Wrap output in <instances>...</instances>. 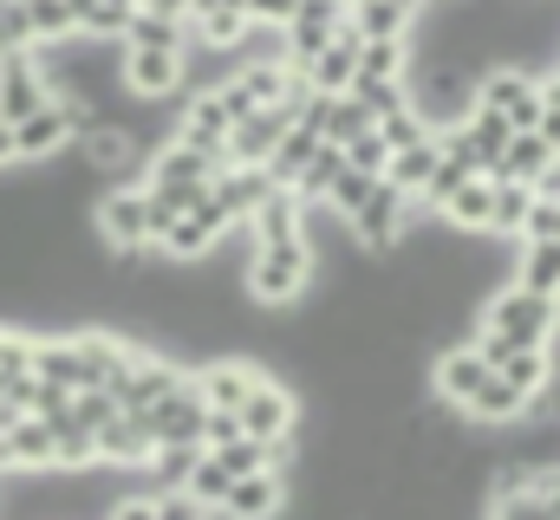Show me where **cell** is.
I'll return each mask as SVG.
<instances>
[{"label": "cell", "mask_w": 560, "mask_h": 520, "mask_svg": "<svg viewBox=\"0 0 560 520\" xmlns=\"http://www.w3.org/2000/svg\"><path fill=\"white\" fill-rule=\"evenodd\" d=\"M372 130H378V118H372L352 92L326 105V143H332V150H352V143H359V137H372Z\"/></svg>", "instance_id": "83f0119b"}, {"label": "cell", "mask_w": 560, "mask_h": 520, "mask_svg": "<svg viewBox=\"0 0 560 520\" xmlns=\"http://www.w3.org/2000/svg\"><path fill=\"white\" fill-rule=\"evenodd\" d=\"M346 163H352V169H365V176H385V169H392V143L372 130V137H359V143L346 150Z\"/></svg>", "instance_id": "8d00e7d4"}, {"label": "cell", "mask_w": 560, "mask_h": 520, "mask_svg": "<svg viewBox=\"0 0 560 520\" xmlns=\"http://www.w3.org/2000/svg\"><path fill=\"white\" fill-rule=\"evenodd\" d=\"M319 143H326L319 130L293 125V130H287V137H280V150H275V163H268V176H275L280 189H293V182H300V169H306V163L319 156Z\"/></svg>", "instance_id": "4316f807"}, {"label": "cell", "mask_w": 560, "mask_h": 520, "mask_svg": "<svg viewBox=\"0 0 560 520\" xmlns=\"http://www.w3.org/2000/svg\"><path fill=\"white\" fill-rule=\"evenodd\" d=\"M476 105L502 111V118H509V130H541V72L495 59V66L476 79Z\"/></svg>", "instance_id": "277c9868"}, {"label": "cell", "mask_w": 560, "mask_h": 520, "mask_svg": "<svg viewBox=\"0 0 560 520\" xmlns=\"http://www.w3.org/2000/svg\"><path fill=\"white\" fill-rule=\"evenodd\" d=\"M555 169H560L555 143H548L541 130H515V137H509V150H502V163L489 169V182H528V189H541Z\"/></svg>", "instance_id": "e0dca14e"}, {"label": "cell", "mask_w": 560, "mask_h": 520, "mask_svg": "<svg viewBox=\"0 0 560 520\" xmlns=\"http://www.w3.org/2000/svg\"><path fill=\"white\" fill-rule=\"evenodd\" d=\"M33 378L39 385H59V390H85V365H79V339L72 332H59V339H39L33 345Z\"/></svg>", "instance_id": "ffe728a7"}, {"label": "cell", "mask_w": 560, "mask_h": 520, "mask_svg": "<svg viewBox=\"0 0 560 520\" xmlns=\"http://www.w3.org/2000/svg\"><path fill=\"white\" fill-rule=\"evenodd\" d=\"M189 385V365H176V358H163V352H150V345H138V358H131V371L118 378V403L131 410V416H143V410H156L163 397H176V390Z\"/></svg>", "instance_id": "52a82bcc"}, {"label": "cell", "mask_w": 560, "mask_h": 520, "mask_svg": "<svg viewBox=\"0 0 560 520\" xmlns=\"http://www.w3.org/2000/svg\"><path fill=\"white\" fill-rule=\"evenodd\" d=\"M306 98V92H300ZM300 98L293 105H280V111H255V118H242L235 137H229V163H248V169H268L280 150V137L300 125Z\"/></svg>", "instance_id": "5bb4252c"}, {"label": "cell", "mask_w": 560, "mask_h": 520, "mask_svg": "<svg viewBox=\"0 0 560 520\" xmlns=\"http://www.w3.org/2000/svg\"><path fill=\"white\" fill-rule=\"evenodd\" d=\"M242 7H248V20H255V26H280V33H287V26H293V13H300V0H242Z\"/></svg>", "instance_id": "ab89813d"}, {"label": "cell", "mask_w": 560, "mask_h": 520, "mask_svg": "<svg viewBox=\"0 0 560 520\" xmlns=\"http://www.w3.org/2000/svg\"><path fill=\"white\" fill-rule=\"evenodd\" d=\"M156 449H202V423H209V403L196 397V385H183L176 397H163L156 410H143Z\"/></svg>", "instance_id": "4fadbf2b"}, {"label": "cell", "mask_w": 560, "mask_h": 520, "mask_svg": "<svg viewBox=\"0 0 560 520\" xmlns=\"http://www.w3.org/2000/svg\"><path fill=\"white\" fill-rule=\"evenodd\" d=\"M522 241H560V196H535V209H528V228H522Z\"/></svg>", "instance_id": "d590c367"}, {"label": "cell", "mask_w": 560, "mask_h": 520, "mask_svg": "<svg viewBox=\"0 0 560 520\" xmlns=\"http://www.w3.org/2000/svg\"><path fill=\"white\" fill-rule=\"evenodd\" d=\"M275 189H280V182L268 176V169H248V163H229V169L215 176V189H209V196H215V209L229 215V228H248V222H255V209H261V202H268Z\"/></svg>", "instance_id": "2e32d148"}, {"label": "cell", "mask_w": 560, "mask_h": 520, "mask_svg": "<svg viewBox=\"0 0 560 520\" xmlns=\"http://www.w3.org/2000/svg\"><path fill=\"white\" fill-rule=\"evenodd\" d=\"M235 416H242V429H248L255 442H293V436H300V397H293V385H280L275 371L255 385V397H248Z\"/></svg>", "instance_id": "ba28073f"}, {"label": "cell", "mask_w": 560, "mask_h": 520, "mask_svg": "<svg viewBox=\"0 0 560 520\" xmlns=\"http://www.w3.org/2000/svg\"><path fill=\"white\" fill-rule=\"evenodd\" d=\"M287 508H293V469H261L229 488L215 520H287Z\"/></svg>", "instance_id": "9c48e42d"}, {"label": "cell", "mask_w": 560, "mask_h": 520, "mask_svg": "<svg viewBox=\"0 0 560 520\" xmlns=\"http://www.w3.org/2000/svg\"><path fill=\"white\" fill-rule=\"evenodd\" d=\"M46 105H52V85H46L39 52H13V59H0V118H7V125H26V118L46 111Z\"/></svg>", "instance_id": "7c38bea8"}, {"label": "cell", "mask_w": 560, "mask_h": 520, "mask_svg": "<svg viewBox=\"0 0 560 520\" xmlns=\"http://www.w3.org/2000/svg\"><path fill=\"white\" fill-rule=\"evenodd\" d=\"M535 196L541 189H528V182H495V241H515L522 248V228H528V209H535Z\"/></svg>", "instance_id": "484cf974"}, {"label": "cell", "mask_w": 560, "mask_h": 520, "mask_svg": "<svg viewBox=\"0 0 560 520\" xmlns=\"http://www.w3.org/2000/svg\"><path fill=\"white\" fill-rule=\"evenodd\" d=\"M222 235H229V215L215 209V196L202 189L163 235H156V255L163 260H176V267H196V260H209L215 248H222Z\"/></svg>", "instance_id": "5b68a950"}, {"label": "cell", "mask_w": 560, "mask_h": 520, "mask_svg": "<svg viewBox=\"0 0 560 520\" xmlns=\"http://www.w3.org/2000/svg\"><path fill=\"white\" fill-rule=\"evenodd\" d=\"M443 222H450L456 235H489V228H495V182H489V176L463 182V189L443 202Z\"/></svg>", "instance_id": "44dd1931"}, {"label": "cell", "mask_w": 560, "mask_h": 520, "mask_svg": "<svg viewBox=\"0 0 560 520\" xmlns=\"http://www.w3.org/2000/svg\"><path fill=\"white\" fill-rule=\"evenodd\" d=\"M482 326L489 332H502L509 345H522V352H555L560 339V299H541V293H528V286H495L489 299H482Z\"/></svg>", "instance_id": "7a4b0ae2"}, {"label": "cell", "mask_w": 560, "mask_h": 520, "mask_svg": "<svg viewBox=\"0 0 560 520\" xmlns=\"http://www.w3.org/2000/svg\"><path fill=\"white\" fill-rule=\"evenodd\" d=\"M456 130H463V143L476 150L482 176H489V169L502 163V150H509V137H515V130H509V118H502V111H489V105H476V111H469V118H463Z\"/></svg>", "instance_id": "603a6c76"}, {"label": "cell", "mask_w": 560, "mask_h": 520, "mask_svg": "<svg viewBox=\"0 0 560 520\" xmlns=\"http://www.w3.org/2000/svg\"><path fill=\"white\" fill-rule=\"evenodd\" d=\"M196 462H202V449H156V456H150V469H143V488H150V495H170V488H189V475H196Z\"/></svg>", "instance_id": "f1b7e54d"}, {"label": "cell", "mask_w": 560, "mask_h": 520, "mask_svg": "<svg viewBox=\"0 0 560 520\" xmlns=\"http://www.w3.org/2000/svg\"><path fill=\"white\" fill-rule=\"evenodd\" d=\"M261 378H268L261 358H202V365L189 371V385H196V397H202L209 410H242Z\"/></svg>", "instance_id": "30bf717a"}, {"label": "cell", "mask_w": 560, "mask_h": 520, "mask_svg": "<svg viewBox=\"0 0 560 520\" xmlns=\"http://www.w3.org/2000/svg\"><path fill=\"white\" fill-rule=\"evenodd\" d=\"M378 182H385V176H365V169H352V163H346V169H339V182H332V196H326V209H332L339 222H352V215L372 202V189H378Z\"/></svg>", "instance_id": "1f68e13d"}, {"label": "cell", "mask_w": 560, "mask_h": 520, "mask_svg": "<svg viewBox=\"0 0 560 520\" xmlns=\"http://www.w3.org/2000/svg\"><path fill=\"white\" fill-rule=\"evenodd\" d=\"M33 52V26H26V0H0V59Z\"/></svg>", "instance_id": "e575fe53"}, {"label": "cell", "mask_w": 560, "mask_h": 520, "mask_svg": "<svg viewBox=\"0 0 560 520\" xmlns=\"http://www.w3.org/2000/svg\"><path fill=\"white\" fill-rule=\"evenodd\" d=\"M26 26H33V46H59L79 33V13L72 0H26Z\"/></svg>", "instance_id": "4dcf8cb0"}, {"label": "cell", "mask_w": 560, "mask_h": 520, "mask_svg": "<svg viewBox=\"0 0 560 520\" xmlns=\"http://www.w3.org/2000/svg\"><path fill=\"white\" fill-rule=\"evenodd\" d=\"M319 280V255L313 241H275V248H248L242 267V299L268 306V312H293Z\"/></svg>", "instance_id": "6da1fadb"}, {"label": "cell", "mask_w": 560, "mask_h": 520, "mask_svg": "<svg viewBox=\"0 0 560 520\" xmlns=\"http://www.w3.org/2000/svg\"><path fill=\"white\" fill-rule=\"evenodd\" d=\"M436 163H443V150H436V137H430V143H411V150H398V156H392V169H385V182H392V189H405V196L418 202L423 189H430V176H436Z\"/></svg>", "instance_id": "d4e9b609"}, {"label": "cell", "mask_w": 560, "mask_h": 520, "mask_svg": "<svg viewBox=\"0 0 560 520\" xmlns=\"http://www.w3.org/2000/svg\"><path fill=\"white\" fill-rule=\"evenodd\" d=\"M20 163V137H13V125L0 118V169H13Z\"/></svg>", "instance_id": "b9f144b4"}, {"label": "cell", "mask_w": 560, "mask_h": 520, "mask_svg": "<svg viewBox=\"0 0 560 520\" xmlns=\"http://www.w3.org/2000/svg\"><path fill=\"white\" fill-rule=\"evenodd\" d=\"M20 137V163H52V156H72V143H79V118L52 98L46 111H33L26 125H13Z\"/></svg>", "instance_id": "9a60e30c"}, {"label": "cell", "mask_w": 560, "mask_h": 520, "mask_svg": "<svg viewBox=\"0 0 560 520\" xmlns=\"http://www.w3.org/2000/svg\"><path fill=\"white\" fill-rule=\"evenodd\" d=\"M229 488H235V475H229V469H222V462H215V456L202 449V462H196V475H189V495H196V501H202V508L215 515V508L229 501Z\"/></svg>", "instance_id": "d6a6232c"}, {"label": "cell", "mask_w": 560, "mask_h": 520, "mask_svg": "<svg viewBox=\"0 0 560 520\" xmlns=\"http://www.w3.org/2000/svg\"><path fill=\"white\" fill-rule=\"evenodd\" d=\"M92 228L105 241L112 260H138L156 255V222H150V189L125 182V189H98L92 196Z\"/></svg>", "instance_id": "3957f363"}, {"label": "cell", "mask_w": 560, "mask_h": 520, "mask_svg": "<svg viewBox=\"0 0 560 520\" xmlns=\"http://www.w3.org/2000/svg\"><path fill=\"white\" fill-rule=\"evenodd\" d=\"M125 46H163V52H189V20H170V13H143L131 20Z\"/></svg>", "instance_id": "f546056e"}, {"label": "cell", "mask_w": 560, "mask_h": 520, "mask_svg": "<svg viewBox=\"0 0 560 520\" xmlns=\"http://www.w3.org/2000/svg\"><path fill=\"white\" fill-rule=\"evenodd\" d=\"M248 429H242V416L235 410H209V423H202V449L215 456V449H229V442H242Z\"/></svg>", "instance_id": "74e56055"}, {"label": "cell", "mask_w": 560, "mask_h": 520, "mask_svg": "<svg viewBox=\"0 0 560 520\" xmlns=\"http://www.w3.org/2000/svg\"><path fill=\"white\" fill-rule=\"evenodd\" d=\"M125 85L138 105L163 98H189V52H163V46H125Z\"/></svg>", "instance_id": "8992f818"}, {"label": "cell", "mask_w": 560, "mask_h": 520, "mask_svg": "<svg viewBox=\"0 0 560 520\" xmlns=\"http://www.w3.org/2000/svg\"><path fill=\"white\" fill-rule=\"evenodd\" d=\"M156 520H215L189 488H170V495H156Z\"/></svg>", "instance_id": "f35d334b"}, {"label": "cell", "mask_w": 560, "mask_h": 520, "mask_svg": "<svg viewBox=\"0 0 560 520\" xmlns=\"http://www.w3.org/2000/svg\"><path fill=\"white\" fill-rule=\"evenodd\" d=\"M392 7H405V13H411V20H418L423 7H430V0H392Z\"/></svg>", "instance_id": "ee69618b"}, {"label": "cell", "mask_w": 560, "mask_h": 520, "mask_svg": "<svg viewBox=\"0 0 560 520\" xmlns=\"http://www.w3.org/2000/svg\"><path fill=\"white\" fill-rule=\"evenodd\" d=\"M378 137H385V143H392V156H398V150H411V143H430L436 130L423 125L418 105H398L392 118H378Z\"/></svg>", "instance_id": "836d02e7"}, {"label": "cell", "mask_w": 560, "mask_h": 520, "mask_svg": "<svg viewBox=\"0 0 560 520\" xmlns=\"http://www.w3.org/2000/svg\"><path fill=\"white\" fill-rule=\"evenodd\" d=\"M300 7H319V0H300ZM339 7H346V0H339Z\"/></svg>", "instance_id": "f6af8a7d"}, {"label": "cell", "mask_w": 560, "mask_h": 520, "mask_svg": "<svg viewBox=\"0 0 560 520\" xmlns=\"http://www.w3.org/2000/svg\"><path fill=\"white\" fill-rule=\"evenodd\" d=\"M143 13H170V20H189L196 13V0H138Z\"/></svg>", "instance_id": "60d3db41"}, {"label": "cell", "mask_w": 560, "mask_h": 520, "mask_svg": "<svg viewBox=\"0 0 560 520\" xmlns=\"http://www.w3.org/2000/svg\"><path fill=\"white\" fill-rule=\"evenodd\" d=\"M515 286L560 299V241H522L515 248Z\"/></svg>", "instance_id": "7402d4cb"}, {"label": "cell", "mask_w": 560, "mask_h": 520, "mask_svg": "<svg viewBox=\"0 0 560 520\" xmlns=\"http://www.w3.org/2000/svg\"><path fill=\"white\" fill-rule=\"evenodd\" d=\"M346 20H352L359 39H411V26H418V20H411L405 7H392V0H352Z\"/></svg>", "instance_id": "cb8c5ba5"}, {"label": "cell", "mask_w": 560, "mask_h": 520, "mask_svg": "<svg viewBox=\"0 0 560 520\" xmlns=\"http://www.w3.org/2000/svg\"><path fill=\"white\" fill-rule=\"evenodd\" d=\"M541 105H548V111H560V66L541 79Z\"/></svg>", "instance_id": "7bdbcfd3"}, {"label": "cell", "mask_w": 560, "mask_h": 520, "mask_svg": "<svg viewBox=\"0 0 560 520\" xmlns=\"http://www.w3.org/2000/svg\"><path fill=\"white\" fill-rule=\"evenodd\" d=\"M306 215H313V209H306V202H300L293 189H275V196H268V202L255 209V222L242 228V241H248V248H275V241H306Z\"/></svg>", "instance_id": "d6986e66"}, {"label": "cell", "mask_w": 560, "mask_h": 520, "mask_svg": "<svg viewBox=\"0 0 560 520\" xmlns=\"http://www.w3.org/2000/svg\"><path fill=\"white\" fill-rule=\"evenodd\" d=\"M489 378H495V371H489V358H482L476 345H443L436 365H430V390H436L443 410H469L476 390L489 385Z\"/></svg>", "instance_id": "8fae6325"}, {"label": "cell", "mask_w": 560, "mask_h": 520, "mask_svg": "<svg viewBox=\"0 0 560 520\" xmlns=\"http://www.w3.org/2000/svg\"><path fill=\"white\" fill-rule=\"evenodd\" d=\"M359 52H365V39H359V33H352V20H346V33H339V39H332L306 72H300V79H306L319 98H346V92L359 85Z\"/></svg>", "instance_id": "ac0fdd59"}]
</instances>
